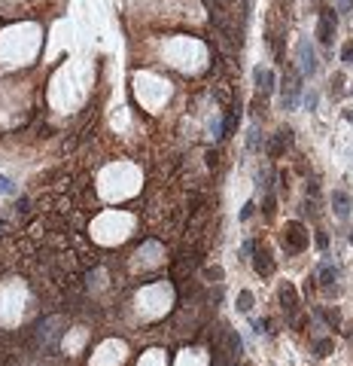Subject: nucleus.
I'll use <instances>...</instances> for the list:
<instances>
[{"label":"nucleus","instance_id":"f257e3e1","mask_svg":"<svg viewBox=\"0 0 353 366\" xmlns=\"http://www.w3.org/2000/svg\"><path fill=\"white\" fill-rule=\"evenodd\" d=\"M298 61H301V73L304 77H310V73H317V52H313V46L307 43V40H301L298 43Z\"/></svg>","mask_w":353,"mask_h":366},{"label":"nucleus","instance_id":"f03ea898","mask_svg":"<svg viewBox=\"0 0 353 366\" xmlns=\"http://www.w3.org/2000/svg\"><path fill=\"white\" fill-rule=\"evenodd\" d=\"M298 95H301V86H298V77H286L283 83V107L292 110L298 104Z\"/></svg>","mask_w":353,"mask_h":366},{"label":"nucleus","instance_id":"7ed1b4c3","mask_svg":"<svg viewBox=\"0 0 353 366\" xmlns=\"http://www.w3.org/2000/svg\"><path fill=\"white\" fill-rule=\"evenodd\" d=\"M286 244H289L292 250H301V247L307 244V232H304L301 223H289V226H286Z\"/></svg>","mask_w":353,"mask_h":366},{"label":"nucleus","instance_id":"20e7f679","mask_svg":"<svg viewBox=\"0 0 353 366\" xmlns=\"http://www.w3.org/2000/svg\"><path fill=\"white\" fill-rule=\"evenodd\" d=\"M256 89L271 95L274 92V70H265V67H256Z\"/></svg>","mask_w":353,"mask_h":366},{"label":"nucleus","instance_id":"39448f33","mask_svg":"<svg viewBox=\"0 0 353 366\" xmlns=\"http://www.w3.org/2000/svg\"><path fill=\"white\" fill-rule=\"evenodd\" d=\"M332 34H335V16H332V10H326L320 16V40L332 43Z\"/></svg>","mask_w":353,"mask_h":366},{"label":"nucleus","instance_id":"423d86ee","mask_svg":"<svg viewBox=\"0 0 353 366\" xmlns=\"http://www.w3.org/2000/svg\"><path fill=\"white\" fill-rule=\"evenodd\" d=\"M256 272H259L262 278L274 272V260H271V253H268V250H259V253H256Z\"/></svg>","mask_w":353,"mask_h":366},{"label":"nucleus","instance_id":"0eeeda50","mask_svg":"<svg viewBox=\"0 0 353 366\" xmlns=\"http://www.w3.org/2000/svg\"><path fill=\"white\" fill-rule=\"evenodd\" d=\"M280 302H283V308L286 311H292L295 308V302H298V296H295V290L286 284V287H280Z\"/></svg>","mask_w":353,"mask_h":366},{"label":"nucleus","instance_id":"6e6552de","mask_svg":"<svg viewBox=\"0 0 353 366\" xmlns=\"http://www.w3.org/2000/svg\"><path fill=\"white\" fill-rule=\"evenodd\" d=\"M332 205H335V214H338L341 220L350 214V208H347V196H344V193H335V196H332Z\"/></svg>","mask_w":353,"mask_h":366},{"label":"nucleus","instance_id":"1a4fd4ad","mask_svg":"<svg viewBox=\"0 0 353 366\" xmlns=\"http://www.w3.org/2000/svg\"><path fill=\"white\" fill-rule=\"evenodd\" d=\"M335 278H338V272H335L332 266H323V269H320V284H323V287H332Z\"/></svg>","mask_w":353,"mask_h":366},{"label":"nucleus","instance_id":"9d476101","mask_svg":"<svg viewBox=\"0 0 353 366\" xmlns=\"http://www.w3.org/2000/svg\"><path fill=\"white\" fill-rule=\"evenodd\" d=\"M253 308V293L250 290H241L238 293V311H250Z\"/></svg>","mask_w":353,"mask_h":366},{"label":"nucleus","instance_id":"9b49d317","mask_svg":"<svg viewBox=\"0 0 353 366\" xmlns=\"http://www.w3.org/2000/svg\"><path fill=\"white\" fill-rule=\"evenodd\" d=\"M0 193H16L13 180H10V177H4V174H0Z\"/></svg>","mask_w":353,"mask_h":366},{"label":"nucleus","instance_id":"f8f14e48","mask_svg":"<svg viewBox=\"0 0 353 366\" xmlns=\"http://www.w3.org/2000/svg\"><path fill=\"white\" fill-rule=\"evenodd\" d=\"M317 101H320V98H317V92H310V95L304 98V104H307V110H313V107H317Z\"/></svg>","mask_w":353,"mask_h":366},{"label":"nucleus","instance_id":"ddd939ff","mask_svg":"<svg viewBox=\"0 0 353 366\" xmlns=\"http://www.w3.org/2000/svg\"><path fill=\"white\" fill-rule=\"evenodd\" d=\"M329 348H332L329 342H320V345H317V351H320V357H326V354H329Z\"/></svg>","mask_w":353,"mask_h":366},{"label":"nucleus","instance_id":"4468645a","mask_svg":"<svg viewBox=\"0 0 353 366\" xmlns=\"http://www.w3.org/2000/svg\"><path fill=\"white\" fill-rule=\"evenodd\" d=\"M268 329V320H256V333H265Z\"/></svg>","mask_w":353,"mask_h":366},{"label":"nucleus","instance_id":"2eb2a0df","mask_svg":"<svg viewBox=\"0 0 353 366\" xmlns=\"http://www.w3.org/2000/svg\"><path fill=\"white\" fill-rule=\"evenodd\" d=\"M344 61H353V46H344Z\"/></svg>","mask_w":353,"mask_h":366},{"label":"nucleus","instance_id":"dca6fc26","mask_svg":"<svg viewBox=\"0 0 353 366\" xmlns=\"http://www.w3.org/2000/svg\"><path fill=\"white\" fill-rule=\"evenodd\" d=\"M0 229H4V223H0Z\"/></svg>","mask_w":353,"mask_h":366}]
</instances>
